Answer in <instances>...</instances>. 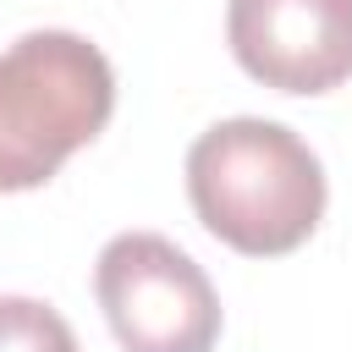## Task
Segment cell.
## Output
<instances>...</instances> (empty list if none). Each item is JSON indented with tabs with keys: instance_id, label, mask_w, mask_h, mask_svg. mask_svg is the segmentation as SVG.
<instances>
[{
	"instance_id": "6da1fadb",
	"label": "cell",
	"mask_w": 352,
	"mask_h": 352,
	"mask_svg": "<svg viewBox=\"0 0 352 352\" xmlns=\"http://www.w3.org/2000/svg\"><path fill=\"white\" fill-rule=\"evenodd\" d=\"M187 198L209 236L248 258L302 248L324 220V170L314 148L264 116H231L187 148Z\"/></svg>"
},
{
	"instance_id": "7a4b0ae2",
	"label": "cell",
	"mask_w": 352,
	"mask_h": 352,
	"mask_svg": "<svg viewBox=\"0 0 352 352\" xmlns=\"http://www.w3.org/2000/svg\"><path fill=\"white\" fill-rule=\"evenodd\" d=\"M116 110V72L99 44L66 28L0 50V192L44 187Z\"/></svg>"
},
{
	"instance_id": "3957f363",
	"label": "cell",
	"mask_w": 352,
	"mask_h": 352,
	"mask_svg": "<svg viewBox=\"0 0 352 352\" xmlns=\"http://www.w3.org/2000/svg\"><path fill=\"white\" fill-rule=\"evenodd\" d=\"M99 308L121 352H209L220 297L209 275L160 231H121L94 264Z\"/></svg>"
},
{
	"instance_id": "277c9868",
	"label": "cell",
	"mask_w": 352,
	"mask_h": 352,
	"mask_svg": "<svg viewBox=\"0 0 352 352\" xmlns=\"http://www.w3.org/2000/svg\"><path fill=\"white\" fill-rule=\"evenodd\" d=\"M236 66L280 94H330L352 77V0H231Z\"/></svg>"
},
{
	"instance_id": "5b68a950",
	"label": "cell",
	"mask_w": 352,
	"mask_h": 352,
	"mask_svg": "<svg viewBox=\"0 0 352 352\" xmlns=\"http://www.w3.org/2000/svg\"><path fill=\"white\" fill-rule=\"evenodd\" d=\"M0 352H82V346L50 302L0 297Z\"/></svg>"
}]
</instances>
